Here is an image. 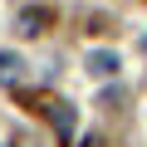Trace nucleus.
Instances as JSON below:
<instances>
[{
	"label": "nucleus",
	"instance_id": "obj_1",
	"mask_svg": "<svg viewBox=\"0 0 147 147\" xmlns=\"http://www.w3.org/2000/svg\"><path fill=\"white\" fill-rule=\"evenodd\" d=\"M49 123H54V132H59V142H74V127H79V113H74L64 98H49L44 108H39Z\"/></svg>",
	"mask_w": 147,
	"mask_h": 147
},
{
	"label": "nucleus",
	"instance_id": "obj_2",
	"mask_svg": "<svg viewBox=\"0 0 147 147\" xmlns=\"http://www.w3.org/2000/svg\"><path fill=\"white\" fill-rule=\"evenodd\" d=\"M49 25H54V10H49V5H30V10H20V20H15V34L34 39V34H44Z\"/></svg>",
	"mask_w": 147,
	"mask_h": 147
},
{
	"label": "nucleus",
	"instance_id": "obj_3",
	"mask_svg": "<svg viewBox=\"0 0 147 147\" xmlns=\"http://www.w3.org/2000/svg\"><path fill=\"white\" fill-rule=\"evenodd\" d=\"M84 64H88V74H93V79H108V74H118V54H113V49H93Z\"/></svg>",
	"mask_w": 147,
	"mask_h": 147
},
{
	"label": "nucleus",
	"instance_id": "obj_4",
	"mask_svg": "<svg viewBox=\"0 0 147 147\" xmlns=\"http://www.w3.org/2000/svg\"><path fill=\"white\" fill-rule=\"evenodd\" d=\"M20 69H25V59L15 49H0V84H20Z\"/></svg>",
	"mask_w": 147,
	"mask_h": 147
},
{
	"label": "nucleus",
	"instance_id": "obj_5",
	"mask_svg": "<svg viewBox=\"0 0 147 147\" xmlns=\"http://www.w3.org/2000/svg\"><path fill=\"white\" fill-rule=\"evenodd\" d=\"M142 54H147V34H142Z\"/></svg>",
	"mask_w": 147,
	"mask_h": 147
},
{
	"label": "nucleus",
	"instance_id": "obj_6",
	"mask_svg": "<svg viewBox=\"0 0 147 147\" xmlns=\"http://www.w3.org/2000/svg\"><path fill=\"white\" fill-rule=\"evenodd\" d=\"M5 147H10V142H5Z\"/></svg>",
	"mask_w": 147,
	"mask_h": 147
}]
</instances>
